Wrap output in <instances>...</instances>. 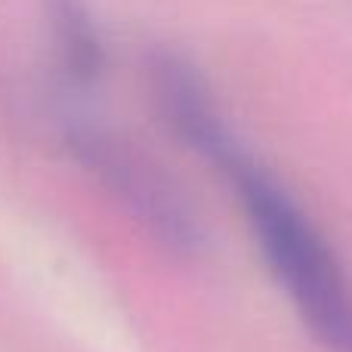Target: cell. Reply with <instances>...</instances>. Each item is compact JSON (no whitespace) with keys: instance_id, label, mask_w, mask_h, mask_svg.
<instances>
[{"instance_id":"1","label":"cell","mask_w":352,"mask_h":352,"mask_svg":"<svg viewBox=\"0 0 352 352\" xmlns=\"http://www.w3.org/2000/svg\"><path fill=\"white\" fill-rule=\"evenodd\" d=\"M198 158L232 188L263 263L309 334L328 352H352L349 275L300 201L241 146L232 127L219 133Z\"/></svg>"},{"instance_id":"2","label":"cell","mask_w":352,"mask_h":352,"mask_svg":"<svg viewBox=\"0 0 352 352\" xmlns=\"http://www.w3.org/2000/svg\"><path fill=\"white\" fill-rule=\"evenodd\" d=\"M59 136L68 155L161 248L182 256L198 254L201 238H204L198 213H195L192 201L186 198V192L176 186V179L152 155H146L115 127L93 121L74 109L62 111Z\"/></svg>"},{"instance_id":"3","label":"cell","mask_w":352,"mask_h":352,"mask_svg":"<svg viewBox=\"0 0 352 352\" xmlns=\"http://www.w3.org/2000/svg\"><path fill=\"white\" fill-rule=\"evenodd\" d=\"M56 72L68 93L93 90L105 78L109 47L90 0H41Z\"/></svg>"}]
</instances>
